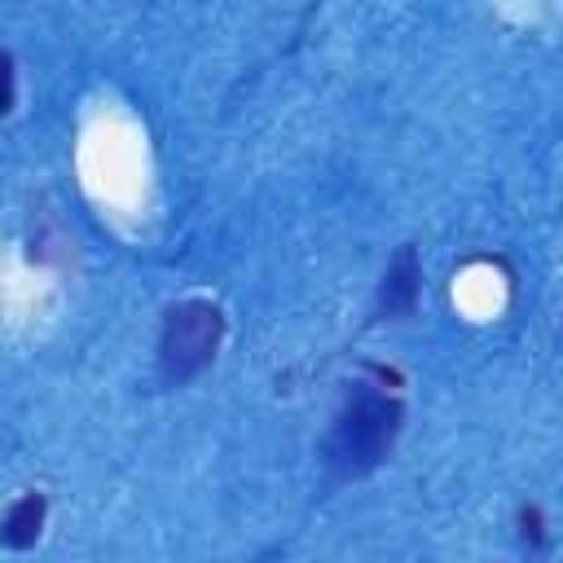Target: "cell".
I'll list each match as a JSON object with an SVG mask.
<instances>
[{
    "instance_id": "2",
    "label": "cell",
    "mask_w": 563,
    "mask_h": 563,
    "mask_svg": "<svg viewBox=\"0 0 563 563\" xmlns=\"http://www.w3.org/2000/svg\"><path fill=\"white\" fill-rule=\"evenodd\" d=\"M224 343V312L211 299L172 303L158 330V378L163 387H185L198 378Z\"/></svg>"
},
{
    "instance_id": "1",
    "label": "cell",
    "mask_w": 563,
    "mask_h": 563,
    "mask_svg": "<svg viewBox=\"0 0 563 563\" xmlns=\"http://www.w3.org/2000/svg\"><path fill=\"white\" fill-rule=\"evenodd\" d=\"M405 427V405L396 391L378 383H352L347 400L339 405L325 440H321V466L334 484L365 479L378 471Z\"/></svg>"
},
{
    "instance_id": "5",
    "label": "cell",
    "mask_w": 563,
    "mask_h": 563,
    "mask_svg": "<svg viewBox=\"0 0 563 563\" xmlns=\"http://www.w3.org/2000/svg\"><path fill=\"white\" fill-rule=\"evenodd\" d=\"M519 537L532 550H545V523H541V506H519Z\"/></svg>"
},
{
    "instance_id": "4",
    "label": "cell",
    "mask_w": 563,
    "mask_h": 563,
    "mask_svg": "<svg viewBox=\"0 0 563 563\" xmlns=\"http://www.w3.org/2000/svg\"><path fill=\"white\" fill-rule=\"evenodd\" d=\"M44 515H48V497L44 493H22L9 501L4 519H0V541L4 550H31L44 532Z\"/></svg>"
},
{
    "instance_id": "3",
    "label": "cell",
    "mask_w": 563,
    "mask_h": 563,
    "mask_svg": "<svg viewBox=\"0 0 563 563\" xmlns=\"http://www.w3.org/2000/svg\"><path fill=\"white\" fill-rule=\"evenodd\" d=\"M418 295H422V264H418V251L405 242V246L391 255V264H387V273H383V282H378L374 312H378L383 321L413 317Z\"/></svg>"
}]
</instances>
